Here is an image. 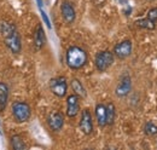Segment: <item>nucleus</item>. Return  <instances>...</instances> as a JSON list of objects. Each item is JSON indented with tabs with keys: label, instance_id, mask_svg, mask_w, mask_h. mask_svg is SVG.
I'll return each mask as SVG.
<instances>
[{
	"label": "nucleus",
	"instance_id": "1a4fd4ad",
	"mask_svg": "<svg viewBox=\"0 0 157 150\" xmlns=\"http://www.w3.org/2000/svg\"><path fill=\"white\" fill-rule=\"evenodd\" d=\"M47 125L50 127V130L53 132H59L62 131V128L64 127V122H65V119H64V115L58 110H53L47 115Z\"/></svg>",
	"mask_w": 157,
	"mask_h": 150
},
{
	"label": "nucleus",
	"instance_id": "a211bd4d",
	"mask_svg": "<svg viewBox=\"0 0 157 150\" xmlns=\"http://www.w3.org/2000/svg\"><path fill=\"white\" fill-rule=\"evenodd\" d=\"M106 117H108V126H111V125L115 124V120H116V107L111 102H109L106 104Z\"/></svg>",
	"mask_w": 157,
	"mask_h": 150
},
{
	"label": "nucleus",
	"instance_id": "ddd939ff",
	"mask_svg": "<svg viewBox=\"0 0 157 150\" xmlns=\"http://www.w3.org/2000/svg\"><path fill=\"white\" fill-rule=\"evenodd\" d=\"M94 116H96V121L98 124L99 127L104 128L105 126H108V117H106V104L104 103H98L94 108Z\"/></svg>",
	"mask_w": 157,
	"mask_h": 150
},
{
	"label": "nucleus",
	"instance_id": "7ed1b4c3",
	"mask_svg": "<svg viewBox=\"0 0 157 150\" xmlns=\"http://www.w3.org/2000/svg\"><path fill=\"white\" fill-rule=\"evenodd\" d=\"M114 61H115V56L113 51L103 50L97 52V55L94 57V67L99 73H104L114 64Z\"/></svg>",
	"mask_w": 157,
	"mask_h": 150
},
{
	"label": "nucleus",
	"instance_id": "6e6552de",
	"mask_svg": "<svg viewBox=\"0 0 157 150\" xmlns=\"http://www.w3.org/2000/svg\"><path fill=\"white\" fill-rule=\"evenodd\" d=\"M132 92V77L128 74H123L120 80H118L116 89H115V94L118 98H124L129 96Z\"/></svg>",
	"mask_w": 157,
	"mask_h": 150
},
{
	"label": "nucleus",
	"instance_id": "aec40b11",
	"mask_svg": "<svg viewBox=\"0 0 157 150\" xmlns=\"http://www.w3.org/2000/svg\"><path fill=\"white\" fill-rule=\"evenodd\" d=\"M144 133L149 137H154L157 136V125L154 124L152 121H146L145 125H144Z\"/></svg>",
	"mask_w": 157,
	"mask_h": 150
},
{
	"label": "nucleus",
	"instance_id": "20e7f679",
	"mask_svg": "<svg viewBox=\"0 0 157 150\" xmlns=\"http://www.w3.org/2000/svg\"><path fill=\"white\" fill-rule=\"evenodd\" d=\"M48 87L53 96H56L58 98H63L68 93L69 84H68V80L65 76H56L50 80Z\"/></svg>",
	"mask_w": 157,
	"mask_h": 150
},
{
	"label": "nucleus",
	"instance_id": "9b49d317",
	"mask_svg": "<svg viewBox=\"0 0 157 150\" xmlns=\"http://www.w3.org/2000/svg\"><path fill=\"white\" fill-rule=\"evenodd\" d=\"M80 112V97L75 93L69 94L67 97V116L73 119Z\"/></svg>",
	"mask_w": 157,
	"mask_h": 150
},
{
	"label": "nucleus",
	"instance_id": "f8f14e48",
	"mask_svg": "<svg viewBox=\"0 0 157 150\" xmlns=\"http://www.w3.org/2000/svg\"><path fill=\"white\" fill-rule=\"evenodd\" d=\"M46 44V34H45V30L42 28L41 24H36L35 29H34V34H33V45H34V49L36 51H40Z\"/></svg>",
	"mask_w": 157,
	"mask_h": 150
},
{
	"label": "nucleus",
	"instance_id": "6ab92c4d",
	"mask_svg": "<svg viewBox=\"0 0 157 150\" xmlns=\"http://www.w3.org/2000/svg\"><path fill=\"white\" fill-rule=\"evenodd\" d=\"M136 24L139 28H143V29H147V30H152L156 28V23L151 22L150 19L147 18H141V19H137L136 21Z\"/></svg>",
	"mask_w": 157,
	"mask_h": 150
},
{
	"label": "nucleus",
	"instance_id": "f3484780",
	"mask_svg": "<svg viewBox=\"0 0 157 150\" xmlns=\"http://www.w3.org/2000/svg\"><path fill=\"white\" fill-rule=\"evenodd\" d=\"M10 147L13 150H25L27 149V144L24 142V139L22 138L20 134H13L10 138Z\"/></svg>",
	"mask_w": 157,
	"mask_h": 150
},
{
	"label": "nucleus",
	"instance_id": "0eeeda50",
	"mask_svg": "<svg viewBox=\"0 0 157 150\" xmlns=\"http://www.w3.org/2000/svg\"><path fill=\"white\" fill-rule=\"evenodd\" d=\"M4 44L11 51V53L20 55L21 51H22V39H21V34L18 29L15 30L13 33H11L10 35L4 38Z\"/></svg>",
	"mask_w": 157,
	"mask_h": 150
},
{
	"label": "nucleus",
	"instance_id": "412c9836",
	"mask_svg": "<svg viewBox=\"0 0 157 150\" xmlns=\"http://www.w3.org/2000/svg\"><path fill=\"white\" fill-rule=\"evenodd\" d=\"M146 18L150 19V21L154 22V23H157V7H151V9L147 11Z\"/></svg>",
	"mask_w": 157,
	"mask_h": 150
},
{
	"label": "nucleus",
	"instance_id": "4468645a",
	"mask_svg": "<svg viewBox=\"0 0 157 150\" xmlns=\"http://www.w3.org/2000/svg\"><path fill=\"white\" fill-rule=\"evenodd\" d=\"M10 97V89L6 82L0 81V112H5Z\"/></svg>",
	"mask_w": 157,
	"mask_h": 150
},
{
	"label": "nucleus",
	"instance_id": "f257e3e1",
	"mask_svg": "<svg viewBox=\"0 0 157 150\" xmlns=\"http://www.w3.org/2000/svg\"><path fill=\"white\" fill-rule=\"evenodd\" d=\"M65 63L71 70H80L88 63V53L81 46L73 45L65 52Z\"/></svg>",
	"mask_w": 157,
	"mask_h": 150
},
{
	"label": "nucleus",
	"instance_id": "dca6fc26",
	"mask_svg": "<svg viewBox=\"0 0 157 150\" xmlns=\"http://www.w3.org/2000/svg\"><path fill=\"white\" fill-rule=\"evenodd\" d=\"M70 87H71L73 92L80 97V99H81V98L85 99V98L87 97V91H86L85 86L82 85V82H81L78 79H76V77H73V79H71V81H70Z\"/></svg>",
	"mask_w": 157,
	"mask_h": 150
},
{
	"label": "nucleus",
	"instance_id": "423d86ee",
	"mask_svg": "<svg viewBox=\"0 0 157 150\" xmlns=\"http://www.w3.org/2000/svg\"><path fill=\"white\" fill-rule=\"evenodd\" d=\"M132 51H133V44L129 39H124V40L117 42L113 49L114 56L118 59H121V61L128 58L132 55Z\"/></svg>",
	"mask_w": 157,
	"mask_h": 150
},
{
	"label": "nucleus",
	"instance_id": "9d476101",
	"mask_svg": "<svg viewBox=\"0 0 157 150\" xmlns=\"http://www.w3.org/2000/svg\"><path fill=\"white\" fill-rule=\"evenodd\" d=\"M60 15L67 24H73L76 19V11H75L74 5L70 1L64 0L60 4Z\"/></svg>",
	"mask_w": 157,
	"mask_h": 150
},
{
	"label": "nucleus",
	"instance_id": "f03ea898",
	"mask_svg": "<svg viewBox=\"0 0 157 150\" xmlns=\"http://www.w3.org/2000/svg\"><path fill=\"white\" fill-rule=\"evenodd\" d=\"M11 115L17 124L28 122L32 117V108L24 101H15L11 104Z\"/></svg>",
	"mask_w": 157,
	"mask_h": 150
},
{
	"label": "nucleus",
	"instance_id": "39448f33",
	"mask_svg": "<svg viewBox=\"0 0 157 150\" xmlns=\"http://www.w3.org/2000/svg\"><path fill=\"white\" fill-rule=\"evenodd\" d=\"M78 127L80 131L85 136H90L94 131V124H93V117L90 109H82L80 112V121H78Z\"/></svg>",
	"mask_w": 157,
	"mask_h": 150
},
{
	"label": "nucleus",
	"instance_id": "2eb2a0df",
	"mask_svg": "<svg viewBox=\"0 0 157 150\" xmlns=\"http://www.w3.org/2000/svg\"><path fill=\"white\" fill-rule=\"evenodd\" d=\"M15 30H17V26L15 22L5 18L0 19V34H1V37H7L11 33H13Z\"/></svg>",
	"mask_w": 157,
	"mask_h": 150
}]
</instances>
